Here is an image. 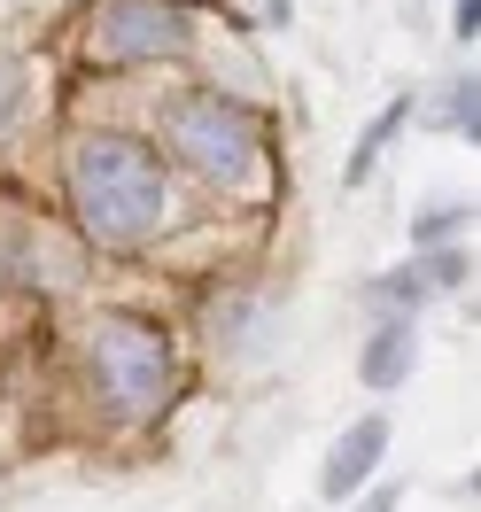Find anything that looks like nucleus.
<instances>
[{"label":"nucleus","mask_w":481,"mask_h":512,"mask_svg":"<svg viewBox=\"0 0 481 512\" xmlns=\"http://www.w3.org/2000/svg\"><path fill=\"white\" fill-rule=\"evenodd\" d=\"M458 225H466V210H427V218H412V249H443Z\"/></svg>","instance_id":"9d476101"},{"label":"nucleus","mask_w":481,"mask_h":512,"mask_svg":"<svg viewBox=\"0 0 481 512\" xmlns=\"http://www.w3.org/2000/svg\"><path fill=\"white\" fill-rule=\"evenodd\" d=\"M171 148H179V163H187L194 179H210V187H241V194L264 187V132L241 101H225V94L187 101V109L171 117Z\"/></svg>","instance_id":"7ed1b4c3"},{"label":"nucleus","mask_w":481,"mask_h":512,"mask_svg":"<svg viewBox=\"0 0 481 512\" xmlns=\"http://www.w3.org/2000/svg\"><path fill=\"white\" fill-rule=\"evenodd\" d=\"M70 210L86 225V241L101 249H140L148 233H163L171 218V179L163 163L125 140V132H86L70 148Z\"/></svg>","instance_id":"f257e3e1"},{"label":"nucleus","mask_w":481,"mask_h":512,"mask_svg":"<svg viewBox=\"0 0 481 512\" xmlns=\"http://www.w3.org/2000/svg\"><path fill=\"white\" fill-rule=\"evenodd\" d=\"M350 512H396V481H381V489H365Z\"/></svg>","instance_id":"f8f14e48"},{"label":"nucleus","mask_w":481,"mask_h":512,"mask_svg":"<svg viewBox=\"0 0 481 512\" xmlns=\"http://www.w3.org/2000/svg\"><path fill=\"white\" fill-rule=\"evenodd\" d=\"M450 24H458V39H474L481 32V0H458V16H450Z\"/></svg>","instance_id":"ddd939ff"},{"label":"nucleus","mask_w":481,"mask_h":512,"mask_svg":"<svg viewBox=\"0 0 481 512\" xmlns=\"http://www.w3.org/2000/svg\"><path fill=\"white\" fill-rule=\"evenodd\" d=\"M412 357H419V326L412 319H388L381 334L365 342V381H373V388H404Z\"/></svg>","instance_id":"423d86ee"},{"label":"nucleus","mask_w":481,"mask_h":512,"mask_svg":"<svg viewBox=\"0 0 481 512\" xmlns=\"http://www.w3.org/2000/svg\"><path fill=\"white\" fill-rule=\"evenodd\" d=\"M419 295H427V272H388L381 280V303L404 319V311H419Z\"/></svg>","instance_id":"1a4fd4ad"},{"label":"nucleus","mask_w":481,"mask_h":512,"mask_svg":"<svg viewBox=\"0 0 481 512\" xmlns=\"http://www.w3.org/2000/svg\"><path fill=\"white\" fill-rule=\"evenodd\" d=\"M16 94H24V70L8 63V55H0V117H8V109H16Z\"/></svg>","instance_id":"9b49d317"},{"label":"nucleus","mask_w":481,"mask_h":512,"mask_svg":"<svg viewBox=\"0 0 481 512\" xmlns=\"http://www.w3.org/2000/svg\"><path fill=\"white\" fill-rule=\"evenodd\" d=\"M86 357H94V388H101V404H109V412L148 419L163 396H171V334L148 326V319L109 311V319L94 326Z\"/></svg>","instance_id":"f03ea898"},{"label":"nucleus","mask_w":481,"mask_h":512,"mask_svg":"<svg viewBox=\"0 0 481 512\" xmlns=\"http://www.w3.org/2000/svg\"><path fill=\"white\" fill-rule=\"evenodd\" d=\"M381 450H388V419H357L342 443L326 450V474H319V497L326 505H350L357 489H365V474L381 466Z\"/></svg>","instance_id":"39448f33"},{"label":"nucleus","mask_w":481,"mask_h":512,"mask_svg":"<svg viewBox=\"0 0 481 512\" xmlns=\"http://www.w3.org/2000/svg\"><path fill=\"white\" fill-rule=\"evenodd\" d=\"M474 117H481V94H474V78H458V86L443 94V117H435V125L443 132H474Z\"/></svg>","instance_id":"6e6552de"},{"label":"nucleus","mask_w":481,"mask_h":512,"mask_svg":"<svg viewBox=\"0 0 481 512\" xmlns=\"http://www.w3.org/2000/svg\"><path fill=\"white\" fill-rule=\"evenodd\" d=\"M194 39V0H109L94 16V63H179Z\"/></svg>","instance_id":"20e7f679"},{"label":"nucleus","mask_w":481,"mask_h":512,"mask_svg":"<svg viewBox=\"0 0 481 512\" xmlns=\"http://www.w3.org/2000/svg\"><path fill=\"white\" fill-rule=\"evenodd\" d=\"M404 117H412V94H396V101L381 109V117L365 125V140L350 148V187H357V179H373V163H381V148L396 140V132H404Z\"/></svg>","instance_id":"0eeeda50"}]
</instances>
